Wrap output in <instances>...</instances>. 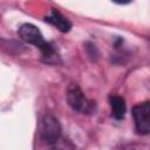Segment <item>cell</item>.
I'll return each instance as SVG.
<instances>
[{"label": "cell", "instance_id": "obj_1", "mask_svg": "<svg viewBox=\"0 0 150 150\" xmlns=\"http://www.w3.org/2000/svg\"><path fill=\"white\" fill-rule=\"evenodd\" d=\"M18 34H19V38L29 43V45H33L35 46L36 48H39L42 53V56L46 57L47 60H49L50 57L54 56V50H53V47L43 39L41 32L32 23H23L19 30H18Z\"/></svg>", "mask_w": 150, "mask_h": 150}, {"label": "cell", "instance_id": "obj_2", "mask_svg": "<svg viewBox=\"0 0 150 150\" xmlns=\"http://www.w3.org/2000/svg\"><path fill=\"white\" fill-rule=\"evenodd\" d=\"M67 101L68 104L73 110H76L82 114H90L95 104L93 101H89L84 94L82 93L81 88L76 83H71L67 89Z\"/></svg>", "mask_w": 150, "mask_h": 150}, {"label": "cell", "instance_id": "obj_3", "mask_svg": "<svg viewBox=\"0 0 150 150\" xmlns=\"http://www.w3.org/2000/svg\"><path fill=\"white\" fill-rule=\"evenodd\" d=\"M61 136V127L59 121L52 114L45 115L41 124V138L47 144H54Z\"/></svg>", "mask_w": 150, "mask_h": 150}, {"label": "cell", "instance_id": "obj_4", "mask_svg": "<svg viewBox=\"0 0 150 150\" xmlns=\"http://www.w3.org/2000/svg\"><path fill=\"white\" fill-rule=\"evenodd\" d=\"M132 116L137 132L148 135L150 131V105L149 102L137 104L132 109Z\"/></svg>", "mask_w": 150, "mask_h": 150}, {"label": "cell", "instance_id": "obj_5", "mask_svg": "<svg viewBox=\"0 0 150 150\" xmlns=\"http://www.w3.org/2000/svg\"><path fill=\"white\" fill-rule=\"evenodd\" d=\"M46 21L49 22L50 25L55 26L59 30H61V32H63V33L69 32L70 28H71V23L68 21V19H66L63 15H61V14H60L57 11H55V9H53L52 13H50L48 16H46Z\"/></svg>", "mask_w": 150, "mask_h": 150}, {"label": "cell", "instance_id": "obj_6", "mask_svg": "<svg viewBox=\"0 0 150 150\" xmlns=\"http://www.w3.org/2000/svg\"><path fill=\"white\" fill-rule=\"evenodd\" d=\"M109 103H110L112 117L116 118V120H122L124 117V115H125V111H127L124 98L121 97V96L114 95V96H110Z\"/></svg>", "mask_w": 150, "mask_h": 150}, {"label": "cell", "instance_id": "obj_7", "mask_svg": "<svg viewBox=\"0 0 150 150\" xmlns=\"http://www.w3.org/2000/svg\"><path fill=\"white\" fill-rule=\"evenodd\" d=\"M115 4H118V5H127L129 2H131L132 0H112Z\"/></svg>", "mask_w": 150, "mask_h": 150}]
</instances>
